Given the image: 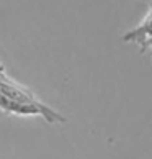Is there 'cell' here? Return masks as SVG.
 I'll use <instances>...</instances> for the list:
<instances>
[{
  "mask_svg": "<svg viewBox=\"0 0 152 159\" xmlns=\"http://www.w3.org/2000/svg\"><path fill=\"white\" fill-rule=\"evenodd\" d=\"M123 43H132L139 48L141 54L150 52L152 57V0L147 2V11L137 26L131 28L121 36Z\"/></svg>",
  "mask_w": 152,
  "mask_h": 159,
  "instance_id": "cell-1",
  "label": "cell"
},
{
  "mask_svg": "<svg viewBox=\"0 0 152 159\" xmlns=\"http://www.w3.org/2000/svg\"><path fill=\"white\" fill-rule=\"evenodd\" d=\"M0 77H8L7 72H5V67H3V64L0 62Z\"/></svg>",
  "mask_w": 152,
  "mask_h": 159,
  "instance_id": "cell-2",
  "label": "cell"
},
{
  "mask_svg": "<svg viewBox=\"0 0 152 159\" xmlns=\"http://www.w3.org/2000/svg\"><path fill=\"white\" fill-rule=\"evenodd\" d=\"M144 2H145V3H147V2H150V0H144Z\"/></svg>",
  "mask_w": 152,
  "mask_h": 159,
  "instance_id": "cell-3",
  "label": "cell"
}]
</instances>
